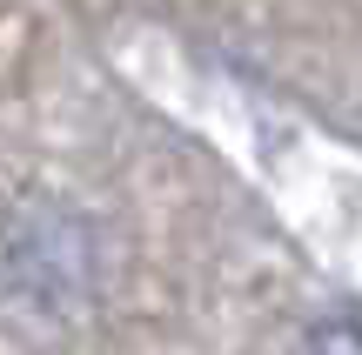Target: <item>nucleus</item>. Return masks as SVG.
<instances>
[{
  "instance_id": "f257e3e1",
  "label": "nucleus",
  "mask_w": 362,
  "mask_h": 355,
  "mask_svg": "<svg viewBox=\"0 0 362 355\" xmlns=\"http://www.w3.org/2000/svg\"><path fill=\"white\" fill-rule=\"evenodd\" d=\"M7 248H13V275H21L27 289H47V268L40 262H54L61 289H81V282H88V228H81L74 215H61L54 235H40L34 215H27V222L7 235Z\"/></svg>"
},
{
  "instance_id": "f03ea898",
  "label": "nucleus",
  "mask_w": 362,
  "mask_h": 355,
  "mask_svg": "<svg viewBox=\"0 0 362 355\" xmlns=\"http://www.w3.org/2000/svg\"><path fill=\"white\" fill-rule=\"evenodd\" d=\"M302 355H362V329L356 322H322V329H309Z\"/></svg>"
}]
</instances>
